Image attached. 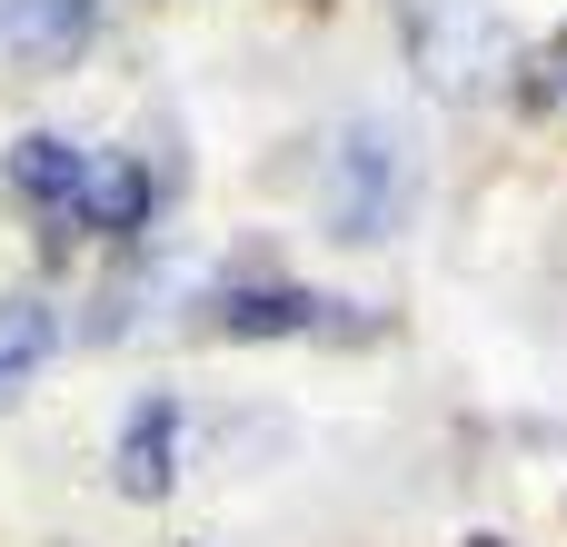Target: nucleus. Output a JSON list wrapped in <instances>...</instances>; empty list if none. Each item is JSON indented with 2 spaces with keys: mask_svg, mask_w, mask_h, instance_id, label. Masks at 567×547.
Listing matches in <instances>:
<instances>
[{
  "mask_svg": "<svg viewBox=\"0 0 567 547\" xmlns=\"http://www.w3.org/2000/svg\"><path fill=\"white\" fill-rule=\"evenodd\" d=\"M409 60L439 100H478L498 70H518V30L488 0H409Z\"/></svg>",
  "mask_w": 567,
  "mask_h": 547,
  "instance_id": "1",
  "label": "nucleus"
},
{
  "mask_svg": "<svg viewBox=\"0 0 567 547\" xmlns=\"http://www.w3.org/2000/svg\"><path fill=\"white\" fill-rule=\"evenodd\" d=\"M319 209H329L339 239H389V229H399V209H409V149H399L389 120L339 130L329 179H319Z\"/></svg>",
  "mask_w": 567,
  "mask_h": 547,
  "instance_id": "2",
  "label": "nucleus"
},
{
  "mask_svg": "<svg viewBox=\"0 0 567 547\" xmlns=\"http://www.w3.org/2000/svg\"><path fill=\"white\" fill-rule=\"evenodd\" d=\"M110 478H120V498H140V508H159V498L179 488V399H169V389H150V399L120 419Z\"/></svg>",
  "mask_w": 567,
  "mask_h": 547,
  "instance_id": "3",
  "label": "nucleus"
},
{
  "mask_svg": "<svg viewBox=\"0 0 567 547\" xmlns=\"http://www.w3.org/2000/svg\"><path fill=\"white\" fill-rule=\"evenodd\" d=\"M100 30V0H0V50L20 70H70Z\"/></svg>",
  "mask_w": 567,
  "mask_h": 547,
  "instance_id": "4",
  "label": "nucleus"
},
{
  "mask_svg": "<svg viewBox=\"0 0 567 547\" xmlns=\"http://www.w3.org/2000/svg\"><path fill=\"white\" fill-rule=\"evenodd\" d=\"M150 209H159V179H150L130 149H120V159H90V179H80V199H70V219H80L90 239H140Z\"/></svg>",
  "mask_w": 567,
  "mask_h": 547,
  "instance_id": "5",
  "label": "nucleus"
},
{
  "mask_svg": "<svg viewBox=\"0 0 567 547\" xmlns=\"http://www.w3.org/2000/svg\"><path fill=\"white\" fill-rule=\"evenodd\" d=\"M329 309H339V299H319V289H299V279H249V289L219 299V329H229V339H309V329H329Z\"/></svg>",
  "mask_w": 567,
  "mask_h": 547,
  "instance_id": "6",
  "label": "nucleus"
},
{
  "mask_svg": "<svg viewBox=\"0 0 567 547\" xmlns=\"http://www.w3.org/2000/svg\"><path fill=\"white\" fill-rule=\"evenodd\" d=\"M0 179H10L30 209H60V219H70V199H80V179H90V149H70L60 130H20V140L0 149Z\"/></svg>",
  "mask_w": 567,
  "mask_h": 547,
  "instance_id": "7",
  "label": "nucleus"
},
{
  "mask_svg": "<svg viewBox=\"0 0 567 547\" xmlns=\"http://www.w3.org/2000/svg\"><path fill=\"white\" fill-rule=\"evenodd\" d=\"M40 349H50V309H40V299H10V309H0V359L30 369Z\"/></svg>",
  "mask_w": 567,
  "mask_h": 547,
  "instance_id": "8",
  "label": "nucleus"
},
{
  "mask_svg": "<svg viewBox=\"0 0 567 547\" xmlns=\"http://www.w3.org/2000/svg\"><path fill=\"white\" fill-rule=\"evenodd\" d=\"M20 379H30V369H20V359H0V399H10V389H20Z\"/></svg>",
  "mask_w": 567,
  "mask_h": 547,
  "instance_id": "9",
  "label": "nucleus"
},
{
  "mask_svg": "<svg viewBox=\"0 0 567 547\" xmlns=\"http://www.w3.org/2000/svg\"><path fill=\"white\" fill-rule=\"evenodd\" d=\"M468 547H508V538H468Z\"/></svg>",
  "mask_w": 567,
  "mask_h": 547,
  "instance_id": "10",
  "label": "nucleus"
}]
</instances>
